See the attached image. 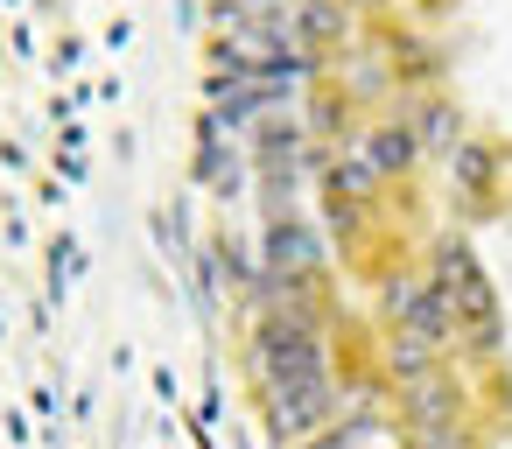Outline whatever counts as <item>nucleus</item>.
I'll list each match as a JSON object with an SVG mask.
<instances>
[{
	"mask_svg": "<svg viewBox=\"0 0 512 449\" xmlns=\"http://www.w3.org/2000/svg\"><path fill=\"white\" fill-rule=\"evenodd\" d=\"M435 288H442L449 316H463V323L477 330V344H491V288H484V274H477L463 253H449V281H435Z\"/></svg>",
	"mask_w": 512,
	"mask_h": 449,
	"instance_id": "f257e3e1",
	"label": "nucleus"
}]
</instances>
